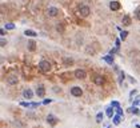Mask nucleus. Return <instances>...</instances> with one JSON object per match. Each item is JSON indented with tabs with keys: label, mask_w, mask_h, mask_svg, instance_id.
I'll return each mask as SVG.
<instances>
[{
	"label": "nucleus",
	"mask_w": 140,
	"mask_h": 128,
	"mask_svg": "<svg viewBox=\"0 0 140 128\" xmlns=\"http://www.w3.org/2000/svg\"><path fill=\"white\" fill-rule=\"evenodd\" d=\"M121 116H123V115H120V113H116V115L112 116V119H113V124H115V125L120 124V121H121Z\"/></svg>",
	"instance_id": "nucleus-11"
},
{
	"label": "nucleus",
	"mask_w": 140,
	"mask_h": 128,
	"mask_svg": "<svg viewBox=\"0 0 140 128\" xmlns=\"http://www.w3.org/2000/svg\"><path fill=\"white\" fill-rule=\"evenodd\" d=\"M71 94H72V96L80 97L81 95H83V91H81L80 87H72V88H71Z\"/></svg>",
	"instance_id": "nucleus-3"
},
{
	"label": "nucleus",
	"mask_w": 140,
	"mask_h": 128,
	"mask_svg": "<svg viewBox=\"0 0 140 128\" xmlns=\"http://www.w3.org/2000/svg\"><path fill=\"white\" fill-rule=\"evenodd\" d=\"M135 16H136V19H137V20H140V7L135 9Z\"/></svg>",
	"instance_id": "nucleus-24"
},
{
	"label": "nucleus",
	"mask_w": 140,
	"mask_h": 128,
	"mask_svg": "<svg viewBox=\"0 0 140 128\" xmlns=\"http://www.w3.org/2000/svg\"><path fill=\"white\" fill-rule=\"evenodd\" d=\"M49 103H52V100H51V99H45V100L43 101V104H44V106H47V104H49Z\"/></svg>",
	"instance_id": "nucleus-27"
},
{
	"label": "nucleus",
	"mask_w": 140,
	"mask_h": 128,
	"mask_svg": "<svg viewBox=\"0 0 140 128\" xmlns=\"http://www.w3.org/2000/svg\"><path fill=\"white\" fill-rule=\"evenodd\" d=\"M75 78L76 79H84L85 78V72L83 71V69H76V71H75Z\"/></svg>",
	"instance_id": "nucleus-8"
},
{
	"label": "nucleus",
	"mask_w": 140,
	"mask_h": 128,
	"mask_svg": "<svg viewBox=\"0 0 140 128\" xmlns=\"http://www.w3.org/2000/svg\"><path fill=\"white\" fill-rule=\"evenodd\" d=\"M47 14H48V16H57V14H59V9H57L56 7H49L48 11H47Z\"/></svg>",
	"instance_id": "nucleus-6"
},
{
	"label": "nucleus",
	"mask_w": 140,
	"mask_h": 128,
	"mask_svg": "<svg viewBox=\"0 0 140 128\" xmlns=\"http://www.w3.org/2000/svg\"><path fill=\"white\" fill-rule=\"evenodd\" d=\"M39 67H40V69H42L43 72H49L51 64H49V61H47V60H42L39 63Z\"/></svg>",
	"instance_id": "nucleus-1"
},
{
	"label": "nucleus",
	"mask_w": 140,
	"mask_h": 128,
	"mask_svg": "<svg viewBox=\"0 0 140 128\" xmlns=\"http://www.w3.org/2000/svg\"><path fill=\"white\" fill-rule=\"evenodd\" d=\"M93 83H95L96 85H103V84H104L103 76H100V75H96V76L93 78Z\"/></svg>",
	"instance_id": "nucleus-7"
},
{
	"label": "nucleus",
	"mask_w": 140,
	"mask_h": 128,
	"mask_svg": "<svg viewBox=\"0 0 140 128\" xmlns=\"http://www.w3.org/2000/svg\"><path fill=\"white\" fill-rule=\"evenodd\" d=\"M137 106H140V96H137L132 103V107H137Z\"/></svg>",
	"instance_id": "nucleus-21"
},
{
	"label": "nucleus",
	"mask_w": 140,
	"mask_h": 128,
	"mask_svg": "<svg viewBox=\"0 0 140 128\" xmlns=\"http://www.w3.org/2000/svg\"><path fill=\"white\" fill-rule=\"evenodd\" d=\"M103 118H104V113L103 112H99L97 116H96V121H97V123H100V121L103 120Z\"/></svg>",
	"instance_id": "nucleus-20"
},
{
	"label": "nucleus",
	"mask_w": 140,
	"mask_h": 128,
	"mask_svg": "<svg viewBox=\"0 0 140 128\" xmlns=\"http://www.w3.org/2000/svg\"><path fill=\"white\" fill-rule=\"evenodd\" d=\"M47 121H48L51 125H56V124H57V121H59V119L55 118L54 115H48V116H47Z\"/></svg>",
	"instance_id": "nucleus-5"
},
{
	"label": "nucleus",
	"mask_w": 140,
	"mask_h": 128,
	"mask_svg": "<svg viewBox=\"0 0 140 128\" xmlns=\"http://www.w3.org/2000/svg\"><path fill=\"white\" fill-rule=\"evenodd\" d=\"M5 43H7V42H5V39H2V42H0V44H2V47H4V45H5Z\"/></svg>",
	"instance_id": "nucleus-29"
},
{
	"label": "nucleus",
	"mask_w": 140,
	"mask_h": 128,
	"mask_svg": "<svg viewBox=\"0 0 140 128\" xmlns=\"http://www.w3.org/2000/svg\"><path fill=\"white\" fill-rule=\"evenodd\" d=\"M0 33H2V35H3V36H4V35H5V30H4V28H3V30H2V31H0Z\"/></svg>",
	"instance_id": "nucleus-31"
},
{
	"label": "nucleus",
	"mask_w": 140,
	"mask_h": 128,
	"mask_svg": "<svg viewBox=\"0 0 140 128\" xmlns=\"http://www.w3.org/2000/svg\"><path fill=\"white\" fill-rule=\"evenodd\" d=\"M109 8L112 11H119L120 9V3L119 2H111L109 3Z\"/></svg>",
	"instance_id": "nucleus-9"
},
{
	"label": "nucleus",
	"mask_w": 140,
	"mask_h": 128,
	"mask_svg": "<svg viewBox=\"0 0 140 128\" xmlns=\"http://www.w3.org/2000/svg\"><path fill=\"white\" fill-rule=\"evenodd\" d=\"M108 128H109V127H108Z\"/></svg>",
	"instance_id": "nucleus-32"
},
{
	"label": "nucleus",
	"mask_w": 140,
	"mask_h": 128,
	"mask_svg": "<svg viewBox=\"0 0 140 128\" xmlns=\"http://www.w3.org/2000/svg\"><path fill=\"white\" fill-rule=\"evenodd\" d=\"M15 28V24H12V23H7L5 24V30H14Z\"/></svg>",
	"instance_id": "nucleus-23"
},
{
	"label": "nucleus",
	"mask_w": 140,
	"mask_h": 128,
	"mask_svg": "<svg viewBox=\"0 0 140 128\" xmlns=\"http://www.w3.org/2000/svg\"><path fill=\"white\" fill-rule=\"evenodd\" d=\"M7 83L11 84V85H12V84H16V83H17V78L15 76V75H11V76L7 78Z\"/></svg>",
	"instance_id": "nucleus-12"
},
{
	"label": "nucleus",
	"mask_w": 140,
	"mask_h": 128,
	"mask_svg": "<svg viewBox=\"0 0 140 128\" xmlns=\"http://www.w3.org/2000/svg\"><path fill=\"white\" fill-rule=\"evenodd\" d=\"M36 95L39 97H43L45 95V88H44V85L43 84H39L37 85V88H36Z\"/></svg>",
	"instance_id": "nucleus-4"
},
{
	"label": "nucleus",
	"mask_w": 140,
	"mask_h": 128,
	"mask_svg": "<svg viewBox=\"0 0 140 128\" xmlns=\"http://www.w3.org/2000/svg\"><path fill=\"white\" fill-rule=\"evenodd\" d=\"M111 106H112L113 108H118V107H120V103L115 100V101H112V103H111Z\"/></svg>",
	"instance_id": "nucleus-25"
},
{
	"label": "nucleus",
	"mask_w": 140,
	"mask_h": 128,
	"mask_svg": "<svg viewBox=\"0 0 140 128\" xmlns=\"http://www.w3.org/2000/svg\"><path fill=\"white\" fill-rule=\"evenodd\" d=\"M123 24H124V25H131V19H130V16L125 15V16L123 17Z\"/></svg>",
	"instance_id": "nucleus-17"
},
{
	"label": "nucleus",
	"mask_w": 140,
	"mask_h": 128,
	"mask_svg": "<svg viewBox=\"0 0 140 128\" xmlns=\"http://www.w3.org/2000/svg\"><path fill=\"white\" fill-rule=\"evenodd\" d=\"M116 111H118V113L123 115V109H121V107H118V108H116Z\"/></svg>",
	"instance_id": "nucleus-28"
},
{
	"label": "nucleus",
	"mask_w": 140,
	"mask_h": 128,
	"mask_svg": "<svg viewBox=\"0 0 140 128\" xmlns=\"http://www.w3.org/2000/svg\"><path fill=\"white\" fill-rule=\"evenodd\" d=\"M24 35H26V36H30V37H35V36H37V33L35 32V31H32V30H27V31L24 32Z\"/></svg>",
	"instance_id": "nucleus-16"
},
{
	"label": "nucleus",
	"mask_w": 140,
	"mask_h": 128,
	"mask_svg": "<svg viewBox=\"0 0 140 128\" xmlns=\"http://www.w3.org/2000/svg\"><path fill=\"white\" fill-rule=\"evenodd\" d=\"M90 12H91V9H90L88 5H80V7H79V14L83 17H87L90 15Z\"/></svg>",
	"instance_id": "nucleus-2"
},
{
	"label": "nucleus",
	"mask_w": 140,
	"mask_h": 128,
	"mask_svg": "<svg viewBox=\"0 0 140 128\" xmlns=\"http://www.w3.org/2000/svg\"><path fill=\"white\" fill-rule=\"evenodd\" d=\"M106 115L108 116V118H112L113 116V111H112V107H108L107 111H106Z\"/></svg>",
	"instance_id": "nucleus-18"
},
{
	"label": "nucleus",
	"mask_w": 140,
	"mask_h": 128,
	"mask_svg": "<svg viewBox=\"0 0 140 128\" xmlns=\"http://www.w3.org/2000/svg\"><path fill=\"white\" fill-rule=\"evenodd\" d=\"M63 61H64V64H66V66H72V63H73V60L69 59V57H66Z\"/></svg>",
	"instance_id": "nucleus-19"
},
{
	"label": "nucleus",
	"mask_w": 140,
	"mask_h": 128,
	"mask_svg": "<svg viewBox=\"0 0 140 128\" xmlns=\"http://www.w3.org/2000/svg\"><path fill=\"white\" fill-rule=\"evenodd\" d=\"M127 36H128V32H127V31H121V32H120V39H121V40H125Z\"/></svg>",
	"instance_id": "nucleus-22"
},
{
	"label": "nucleus",
	"mask_w": 140,
	"mask_h": 128,
	"mask_svg": "<svg viewBox=\"0 0 140 128\" xmlns=\"http://www.w3.org/2000/svg\"><path fill=\"white\" fill-rule=\"evenodd\" d=\"M119 45H120V39H118V40H116V47L119 48Z\"/></svg>",
	"instance_id": "nucleus-30"
},
{
	"label": "nucleus",
	"mask_w": 140,
	"mask_h": 128,
	"mask_svg": "<svg viewBox=\"0 0 140 128\" xmlns=\"http://www.w3.org/2000/svg\"><path fill=\"white\" fill-rule=\"evenodd\" d=\"M124 76H125V75H124V72H121V73H120V78H119V83H120V84L123 83V79H124Z\"/></svg>",
	"instance_id": "nucleus-26"
},
{
	"label": "nucleus",
	"mask_w": 140,
	"mask_h": 128,
	"mask_svg": "<svg viewBox=\"0 0 140 128\" xmlns=\"http://www.w3.org/2000/svg\"><path fill=\"white\" fill-rule=\"evenodd\" d=\"M103 60L106 61V63H108V64H111V66H112L113 64V57H112V55H107V56H103Z\"/></svg>",
	"instance_id": "nucleus-14"
},
{
	"label": "nucleus",
	"mask_w": 140,
	"mask_h": 128,
	"mask_svg": "<svg viewBox=\"0 0 140 128\" xmlns=\"http://www.w3.org/2000/svg\"><path fill=\"white\" fill-rule=\"evenodd\" d=\"M23 96H24L26 99H30V100H31V99L33 97L32 89H30V88H28V89H24V92H23Z\"/></svg>",
	"instance_id": "nucleus-10"
},
{
	"label": "nucleus",
	"mask_w": 140,
	"mask_h": 128,
	"mask_svg": "<svg viewBox=\"0 0 140 128\" xmlns=\"http://www.w3.org/2000/svg\"><path fill=\"white\" fill-rule=\"evenodd\" d=\"M20 106H21V107H27V108H28V107L35 108V107H39V103H23V101H21Z\"/></svg>",
	"instance_id": "nucleus-13"
},
{
	"label": "nucleus",
	"mask_w": 140,
	"mask_h": 128,
	"mask_svg": "<svg viewBox=\"0 0 140 128\" xmlns=\"http://www.w3.org/2000/svg\"><path fill=\"white\" fill-rule=\"evenodd\" d=\"M28 49H30L31 52H33L35 49H36V43H35L33 40H30V42H28Z\"/></svg>",
	"instance_id": "nucleus-15"
}]
</instances>
